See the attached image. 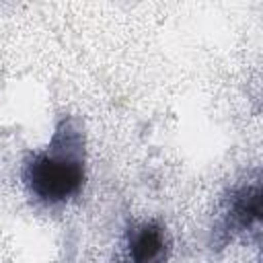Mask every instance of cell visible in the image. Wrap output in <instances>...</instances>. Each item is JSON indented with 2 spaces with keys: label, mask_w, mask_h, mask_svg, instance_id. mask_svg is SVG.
Listing matches in <instances>:
<instances>
[{
  "label": "cell",
  "mask_w": 263,
  "mask_h": 263,
  "mask_svg": "<svg viewBox=\"0 0 263 263\" xmlns=\"http://www.w3.org/2000/svg\"><path fill=\"white\" fill-rule=\"evenodd\" d=\"M261 218V181L240 183L222 199L218 218L212 228V249H224L234 236L259 224Z\"/></svg>",
  "instance_id": "obj_2"
},
{
  "label": "cell",
  "mask_w": 263,
  "mask_h": 263,
  "mask_svg": "<svg viewBox=\"0 0 263 263\" xmlns=\"http://www.w3.org/2000/svg\"><path fill=\"white\" fill-rule=\"evenodd\" d=\"M86 181L84 132L74 115H62L47 148L31 152L23 162V183L29 195L47 208L76 197Z\"/></svg>",
  "instance_id": "obj_1"
},
{
  "label": "cell",
  "mask_w": 263,
  "mask_h": 263,
  "mask_svg": "<svg viewBox=\"0 0 263 263\" xmlns=\"http://www.w3.org/2000/svg\"><path fill=\"white\" fill-rule=\"evenodd\" d=\"M171 238L166 228L156 220L132 224L121 247V263H166Z\"/></svg>",
  "instance_id": "obj_3"
}]
</instances>
